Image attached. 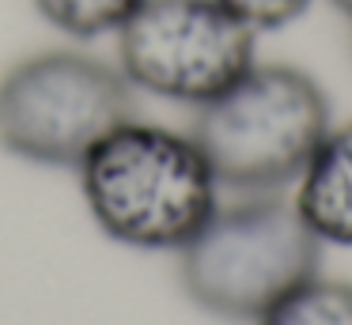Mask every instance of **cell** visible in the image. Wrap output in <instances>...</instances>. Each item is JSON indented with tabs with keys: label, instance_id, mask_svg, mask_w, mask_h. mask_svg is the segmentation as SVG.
Wrapping results in <instances>:
<instances>
[{
	"label": "cell",
	"instance_id": "cell-5",
	"mask_svg": "<svg viewBox=\"0 0 352 325\" xmlns=\"http://www.w3.org/2000/svg\"><path fill=\"white\" fill-rule=\"evenodd\" d=\"M258 30L220 0H144L118 30V68L137 91L205 106L258 65Z\"/></svg>",
	"mask_w": 352,
	"mask_h": 325
},
{
	"label": "cell",
	"instance_id": "cell-4",
	"mask_svg": "<svg viewBox=\"0 0 352 325\" xmlns=\"http://www.w3.org/2000/svg\"><path fill=\"white\" fill-rule=\"evenodd\" d=\"M137 117L122 68L80 49H42L0 76V148L38 166L80 170L91 148Z\"/></svg>",
	"mask_w": 352,
	"mask_h": 325
},
{
	"label": "cell",
	"instance_id": "cell-7",
	"mask_svg": "<svg viewBox=\"0 0 352 325\" xmlns=\"http://www.w3.org/2000/svg\"><path fill=\"white\" fill-rule=\"evenodd\" d=\"M254 325H352V284L326 280L318 272L276 306H269Z\"/></svg>",
	"mask_w": 352,
	"mask_h": 325
},
{
	"label": "cell",
	"instance_id": "cell-2",
	"mask_svg": "<svg viewBox=\"0 0 352 325\" xmlns=\"http://www.w3.org/2000/svg\"><path fill=\"white\" fill-rule=\"evenodd\" d=\"M329 125V98L314 76L292 65H254L197 106L190 136L220 189L254 197L296 186Z\"/></svg>",
	"mask_w": 352,
	"mask_h": 325
},
{
	"label": "cell",
	"instance_id": "cell-3",
	"mask_svg": "<svg viewBox=\"0 0 352 325\" xmlns=\"http://www.w3.org/2000/svg\"><path fill=\"white\" fill-rule=\"evenodd\" d=\"M322 272V242L303 223L296 201L254 193L216 208L178 249L182 287L205 314L258 322L269 306Z\"/></svg>",
	"mask_w": 352,
	"mask_h": 325
},
{
	"label": "cell",
	"instance_id": "cell-6",
	"mask_svg": "<svg viewBox=\"0 0 352 325\" xmlns=\"http://www.w3.org/2000/svg\"><path fill=\"white\" fill-rule=\"evenodd\" d=\"M292 201L322 246H352V121L329 125Z\"/></svg>",
	"mask_w": 352,
	"mask_h": 325
},
{
	"label": "cell",
	"instance_id": "cell-10",
	"mask_svg": "<svg viewBox=\"0 0 352 325\" xmlns=\"http://www.w3.org/2000/svg\"><path fill=\"white\" fill-rule=\"evenodd\" d=\"M329 4H333L341 15H349V19H352V0H329Z\"/></svg>",
	"mask_w": 352,
	"mask_h": 325
},
{
	"label": "cell",
	"instance_id": "cell-9",
	"mask_svg": "<svg viewBox=\"0 0 352 325\" xmlns=\"http://www.w3.org/2000/svg\"><path fill=\"white\" fill-rule=\"evenodd\" d=\"M220 4L228 8L231 15H239L246 27L265 34V30H280V27H288V23H296L314 0H220Z\"/></svg>",
	"mask_w": 352,
	"mask_h": 325
},
{
	"label": "cell",
	"instance_id": "cell-8",
	"mask_svg": "<svg viewBox=\"0 0 352 325\" xmlns=\"http://www.w3.org/2000/svg\"><path fill=\"white\" fill-rule=\"evenodd\" d=\"M144 0H34L38 15L54 30L76 42H91L102 34H118L137 15Z\"/></svg>",
	"mask_w": 352,
	"mask_h": 325
},
{
	"label": "cell",
	"instance_id": "cell-1",
	"mask_svg": "<svg viewBox=\"0 0 352 325\" xmlns=\"http://www.w3.org/2000/svg\"><path fill=\"white\" fill-rule=\"evenodd\" d=\"M80 189L99 231L133 249L178 254L220 208V181L197 140L137 117L91 148Z\"/></svg>",
	"mask_w": 352,
	"mask_h": 325
}]
</instances>
